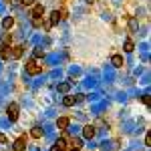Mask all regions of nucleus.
<instances>
[{"label":"nucleus","mask_w":151,"mask_h":151,"mask_svg":"<svg viewBox=\"0 0 151 151\" xmlns=\"http://www.w3.org/2000/svg\"><path fill=\"white\" fill-rule=\"evenodd\" d=\"M6 115H8L10 121H16V119H18V105L10 103V105H8V109H6Z\"/></svg>","instance_id":"1"},{"label":"nucleus","mask_w":151,"mask_h":151,"mask_svg":"<svg viewBox=\"0 0 151 151\" xmlns=\"http://www.w3.org/2000/svg\"><path fill=\"white\" fill-rule=\"evenodd\" d=\"M40 70H42V67H38V65H36L35 60L26 63V73H28V75H38Z\"/></svg>","instance_id":"2"},{"label":"nucleus","mask_w":151,"mask_h":151,"mask_svg":"<svg viewBox=\"0 0 151 151\" xmlns=\"http://www.w3.org/2000/svg\"><path fill=\"white\" fill-rule=\"evenodd\" d=\"M45 16V6L42 4H36L32 8V18H42Z\"/></svg>","instance_id":"3"},{"label":"nucleus","mask_w":151,"mask_h":151,"mask_svg":"<svg viewBox=\"0 0 151 151\" xmlns=\"http://www.w3.org/2000/svg\"><path fill=\"white\" fill-rule=\"evenodd\" d=\"M14 149L16 151H24L26 149V137H18V139L14 141Z\"/></svg>","instance_id":"4"},{"label":"nucleus","mask_w":151,"mask_h":151,"mask_svg":"<svg viewBox=\"0 0 151 151\" xmlns=\"http://www.w3.org/2000/svg\"><path fill=\"white\" fill-rule=\"evenodd\" d=\"M83 135H85L87 139H93V137H95V127H93V125H87V127L83 129Z\"/></svg>","instance_id":"5"},{"label":"nucleus","mask_w":151,"mask_h":151,"mask_svg":"<svg viewBox=\"0 0 151 151\" xmlns=\"http://www.w3.org/2000/svg\"><path fill=\"white\" fill-rule=\"evenodd\" d=\"M2 26H4V30H10L12 26H14V18H12V16H4V20H2Z\"/></svg>","instance_id":"6"},{"label":"nucleus","mask_w":151,"mask_h":151,"mask_svg":"<svg viewBox=\"0 0 151 151\" xmlns=\"http://www.w3.org/2000/svg\"><path fill=\"white\" fill-rule=\"evenodd\" d=\"M22 48H24V47H20V45H18V47H12L10 57H12V58H20V57H22V52H24Z\"/></svg>","instance_id":"7"},{"label":"nucleus","mask_w":151,"mask_h":151,"mask_svg":"<svg viewBox=\"0 0 151 151\" xmlns=\"http://www.w3.org/2000/svg\"><path fill=\"white\" fill-rule=\"evenodd\" d=\"M10 52H12V48L8 47V45H4V47H2V50H0V57L4 58V60H8V58H10Z\"/></svg>","instance_id":"8"},{"label":"nucleus","mask_w":151,"mask_h":151,"mask_svg":"<svg viewBox=\"0 0 151 151\" xmlns=\"http://www.w3.org/2000/svg\"><path fill=\"white\" fill-rule=\"evenodd\" d=\"M111 63H113V67H123V57L121 55H113V58H111Z\"/></svg>","instance_id":"9"},{"label":"nucleus","mask_w":151,"mask_h":151,"mask_svg":"<svg viewBox=\"0 0 151 151\" xmlns=\"http://www.w3.org/2000/svg\"><path fill=\"white\" fill-rule=\"evenodd\" d=\"M57 127H58V129H63V131H65V129L69 127V119H67V117H60V119H58V121H57Z\"/></svg>","instance_id":"10"},{"label":"nucleus","mask_w":151,"mask_h":151,"mask_svg":"<svg viewBox=\"0 0 151 151\" xmlns=\"http://www.w3.org/2000/svg\"><path fill=\"white\" fill-rule=\"evenodd\" d=\"M30 135H32L35 139H40V137H42V129H40V127H32Z\"/></svg>","instance_id":"11"},{"label":"nucleus","mask_w":151,"mask_h":151,"mask_svg":"<svg viewBox=\"0 0 151 151\" xmlns=\"http://www.w3.org/2000/svg\"><path fill=\"white\" fill-rule=\"evenodd\" d=\"M58 20H60V12H58V10H55L52 14H50V20H48V22H50V24H57Z\"/></svg>","instance_id":"12"},{"label":"nucleus","mask_w":151,"mask_h":151,"mask_svg":"<svg viewBox=\"0 0 151 151\" xmlns=\"http://www.w3.org/2000/svg\"><path fill=\"white\" fill-rule=\"evenodd\" d=\"M63 105H65V107H73V105H75V97H65V99H63Z\"/></svg>","instance_id":"13"},{"label":"nucleus","mask_w":151,"mask_h":151,"mask_svg":"<svg viewBox=\"0 0 151 151\" xmlns=\"http://www.w3.org/2000/svg\"><path fill=\"white\" fill-rule=\"evenodd\" d=\"M133 48H135V42H133V40H125V50H127V52H133Z\"/></svg>","instance_id":"14"},{"label":"nucleus","mask_w":151,"mask_h":151,"mask_svg":"<svg viewBox=\"0 0 151 151\" xmlns=\"http://www.w3.org/2000/svg\"><path fill=\"white\" fill-rule=\"evenodd\" d=\"M55 145H57L58 149H63V151L67 149V141H65V139H60V141H57V143H55Z\"/></svg>","instance_id":"15"},{"label":"nucleus","mask_w":151,"mask_h":151,"mask_svg":"<svg viewBox=\"0 0 151 151\" xmlns=\"http://www.w3.org/2000/svg\"><path fill=\"white\" fill-rule=\"evenodd\" d=\"M58 91H60V93H67V91H69V83H63V85H58Z\"/></svg>","instance_id":"16"},{"label":"nucleus","mask_w":151,"mask_h":151,"mask_svg":"<svg viewBox=\"0 0 151 151\" xmlns=\"http://www.w3.org/2000/svg\"><path fill=\"white\" fill-rule=\"evenodd\" d=\"M2 40H4V45H8V42H12V35H8V32H6V35L2 36Z\"/></svg>","instance_id":"17"},{"label":"nucleus","mask_w":151,"mask_h":151,"mask_svg":"<svg viewBox=\"0 0 151 151\" xmlns=\"http://www.w3.org/2000/svg\"><path fill=\"white\" fill-rule=\"evenodd\" d=\"M20 2H22L24 6H32L35 4V0H20Z\"/></svg>","instance_id":"18"},{"label":"nucleus","mask_w":151,"mask_h":151,"mask_svg":"<svg viewBox=\"0 0 151 151\" xmlns=\"http://www.w3.org/2000/svg\"><path fill=\"white\" fill-rule=\"evenodd\" d=\"M35 57H42V48H36V50H35Z\"/></svg>","instance_id":"19"},{"label":"nucleus","mask_w":151,"mask_h":151,"mask_svg":"<svg viewBox=\"0 0 151 151\" xmlns=\"http://www.w3.org/2000/svg\"><path fill=\"white\" fill-rule=\"evenodd\" d=\"M0 143H6V137H4L2 133H0Z\"/></svg>","instance_id":"20"},{"label":"nucleus","mask_w":151,"mask_h":151,"mask_svg":"<svg viewBox=\"0 0 151 151\" xmlns=\"http://www.w3.org/2000/svg\"><path fill=\"white\" fill-rule=\"evenodd\" d=\"M12 4H20V0H10Z\"/></svg>","instance_id":"21"},{"label":"nucleus","mask_w":151,"mask_h":151,"mask_svg":"<svg viewBox=\"0 0 151 151\" xmlns=\"http://www.w3.org/2000/svg\"><path fill=\"white\" fill-rule=\"evenodd\" d=\"M52 151H63V149H58V147H57V145H55V147H52Z\"/></svg>","instance_id":"22"},{"label":"nucleus","mask_w":151,"mask_h":151,"mask_svg":"<svg viewBox=\"0 0 151 151\" xmlns=\"http://www.w3.org/2000/svg\"><path fill=\"white\" fill-rule=\"evenodd\" d=\"M70 151H79V149H70Z\"/></svg>","instance_id":"23"}]
</instances>
